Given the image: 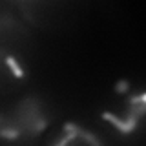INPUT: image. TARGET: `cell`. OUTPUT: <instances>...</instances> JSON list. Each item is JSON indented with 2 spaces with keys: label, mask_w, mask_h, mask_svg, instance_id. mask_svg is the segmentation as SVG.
I'll list each match as a JSON object with an SVG mask.
<instances>
[{
  "label": "cell",
  "mask_w": 146,
  "mask_h": 146,
  "mask_svg": "<svg viewBox=\"0 0 146 146\" xmlns=\"http://www.w3.org/2000/svg\"><path fill=\"white\" fill-rule=\"evenodd\" d=\"M29 33L11 15H0V64L11 70L13 75L22 73V55Z\"/></svg>",
  "instance_id": "7a4b0ae2"
},
{
  "label": "cell",
  "mask_w": 146,
  "mask_h": 146,
  "mask_svg": "<svg viewBox=\"0 0 146 146\" xmlns=\"http://www.w3.org/2000/svg\"><path fill=\"white\" fill-rule=\"evenodd\" d=\"M49 124V115L42 100L27 97L0 113V137L7 141H27L40 135Z\"/></svg>",
  "instance_id": "6da1fadb"
},
{
  "label": "cell",
  "mask_w": 146,
  "mask_h": 146,
  "mask_svg": "<svg viewBox=\"0 0 146 146\" xmlns=\"http://www.w3.org/2000/svg\"><path fill=\"white\" fill-rule=\"evenodd\" d=\"M51 146H102L97 135L77 124H66Z\"/></svg>",
  "instance_id": "3957f363"
}]
</instances>
